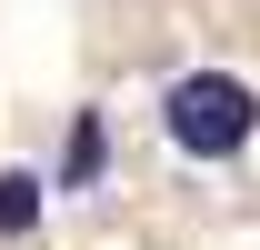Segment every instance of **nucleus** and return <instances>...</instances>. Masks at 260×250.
<instances>
[{"label": "nucleus", "instance_id": "nucleus-1", "mask_svg": "<svg viewBox=\"0 0 260 250\" xmlns=\"http://www.w3.org/2000/svg\"><path fill=\"white\" fill-rule=\"evenodd\" d=\"M250 130H260V90L230 80V70H180V80L160 90V140H170L180 160H200V170L240 160Z\"/></svg>", "mask_w": 260, "mask_h": 250}, {"label": "nucleus", "instance_id": "nucleus-2", "mask_svg": "<svg viewBox=\"0 0 260 250\" xmlns=\"http://www.w3.org/2000/svg\"><path fill=\"white\" fill-rule=\"evenodd\" d=\"M100 180H110V120H100V110H80V120H70V140H60L50 190H60V200H90Z\"/></svg>", "mask_w": 260, "mask_h": 250}, {"label": "nucleus", "instance_id": "nucleus-3", "mask_svg": "<svg viewBox=\"0 0 260 250\" xmlns=\"http://www.w3.org/2000/svg\"><path fill=\"white\" fill-rule=\"evenodd\" d=\"M40 200H50L40 170H0V240H30V230H40Z\"/></svg>", "mask_w": 260, "mask_h": 250}]
</instances>
